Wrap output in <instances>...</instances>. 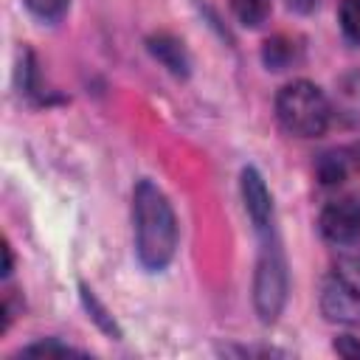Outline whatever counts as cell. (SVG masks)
<instances>
[{
    "instance_id": "obj_1",
    "label": "cell",
    "mask_w": 360,
    "mask_h": 360,
    "mask_svg": "<svg viewBox=\"0 0 360 360\" xmlns=\"http://www.w3.org/2000/svg\"><path fill=\"white\" fill-rule=\"evenodd\" d=\"M132 228L138 262L152 273L163 270L177 250V217L163 188L152 180H138L132 191Z\"/></svg>"
},
{
    "instance_id": "obj_2",
    "label": "cell",
    "mask_w": 360,
    "mask_h": 360,
    "mask_svg": "<svg viewBox=\"0 0 360 360\" xmlns=\"http://www.w3.org/2000/svg\"><path fill=\"white\" fill-rule=\"evenodd\" d=\"M276 118L295 138H318L329 124V101L318 84L298 79L278 90Z\"/></svg>"
},
{
    "instance_id": "obj_3",
    "label": "cell",
    "mask_w": 360,
    "mask_h": 360,
    "mask_svg": "<svg viewBox=\"0 0 360 360\" xmlns=\"http://www.w3.org/2000/svg\"><path fill=\"white\" fill-rule=\"evenodd\" d=\"M262 253L256 259V273H253V307L262 323H273L284 304H287V259L281 253V245L276 242L273 233L262 236Z\"/></svg>"
},
{
    "instance_id": "obj_4",
    "label": "cell",
    "mask_w": 360,
    "mask_h": 360,
    "mask_svg": "<svg viewBox=\"0 0 360 360\" xmlns=\"http://www.w3.org/2000/svg\"><path fill=\"white\" fill-rule=\"evenodd\" d=\"M321 312L346 326L360 323V264L357 262H338L321 287Z\"/></svg>"
},
{
    "instance_id": "obj_5",
    "label": "cell",
    "mask_w": 360,
    "mask_h": 360,
    "mask_svg": "<svg viewBox=\"0 0 360 360\" xmlns=\"http://www.w3.org/2000/svg\"><path fill=\"white\" fill-rule=\"evenodd\" d=\"M239 188H242V202L253 222V231L262 236L273 233V197H270L264 177L253 166H245L239 177Z\"/></svg>"
},
{
    "instance_id": "obj_6",
    "label": "cell",
    "mask_w": 360,
    "mask_h": 360,
    "mask_svg": "<svg viewBox=\"0 0 360 360\" xmlns=\"http://www.w3.org/2000/svg\"><path fill=\"white\" fill-rule=\"evenodd\" d=\"M321 233L332 245H360V202L338 200L321 211Z\"/></svg>"
},
{
    "instance_id": "obj_7",
    "label": "cell",
    "mask_w": 360,
    "mask_h": 360,
    "mask_svg": "<svg viewBox=\"0 0 360 360\" xmlns=\"http://www.w3.org/2000/svg\"><path fill=\"white\" fill-rule=\"evenodd\" d=\"M149 51H152V56H155L169 73H174V76H188V68H191L188 53H186L183 42L174 39L172 34L149 37Z\"/></svg>"
},
{
    "instance_id": "obj_8",
    "label": "cell",
    "mask_w": 360,
    "mask_h": 360,
    "mask_svg": "<svg viewBox=\"0 0 360 360\" xmlns=\"http://www.w3.org/2000/svg\"><path fill=\"white\" fill-rule=\"evenodd\" d=\"M231 8L236 14V20L242 25H250V28L262 25L267 20V14H270V3L267 0H231Z\"/></svg>"
},
{
    "instance_id": "obj_9",
    "label": "cell",
    "mask_w": 360,
    "mask_h": 360,
    "mask_svg": "<svg viewBox=\"0 0 360 360\" xmlns=\"http://www.w3.org/2000/svg\"><path fill=\"white\" fill-rule=\"evenodd\" d=\"M338 20H340L343 37L349 42L360 45V0H343L340 11H338Z\"/></svg>"
},
{
    "instance_id": "obj_10",
    "label": "cell",
    "mask_w": 360,
    "mask_h": 360,
    "mask_svg": "<svg viewBox=\"0 0 360 360\" xmlns=\"http://www.w3.org/2000/svg\"><path fill=\"white\" fill-rule=\"evenodd\" d=\"M264 65L273 68V70H281L287 68V62L292 59V42H287L284 37H276V39H267L264 42Z\"/></svg>"
},
{
    "instance_id": "obj_11",
    "label": "cell",
    "mask_w": 360,
    "mask_h": 360,
    "mask_svg": "<svg viewBox=\"0 0 360 360\" xmlns=\"http://www.w3.org/2000/svg\"><path fill=\"white\" fill-rule=\"evenodd\" d=\"M82 301H84V307H87V312L93 315V321L104 329V332H110V335H115V338H121V329L115 326V321H112V315L98 304V298L87 290V287H82Z\"/></svg>"
},
{
    "instance_id": "obj_12",
    "label": "cell",
    "mask_w": 360,
    "mask_h": 360,
    "mask_svg": "<svg viewBox=\"0 0 360 360\" xmlns=\"http://www.w3.org/2000/svg\"><path fill=\"white\" fill-rule=\"evenodd\" d=\"M22 3L39 20H59L68 11V6H70V0H22Z\"/></svg>"
},
{
    "instance_id": "obj_13",
    "label": "cell",
    "mask_w": 360,
    "mask_h": 360,
    "mask_svg": "<svg viewBox=\"0 0 360 360\" xmlns=\"http://www.w3.org/2000/svg\"><path fill=\"white\" fill-rule=\"evenodd\" d=\"M22 354L25 357H68V354H79V352L59 340H42V343H31L28 349H22Z\"/></svg>"
},
{
    "instance_id": "obj_14",
    "label": "cell",
    "mask_w": 360,
    "mask_h": 360,
    "mask_svg": "<svg viewBox=\"0 0 360 360\" xmlns=\"http://www.w3.org/2000/svg\"><path fill=\"white\" fill-rule=\"evenodd\" d=\"M335 352L354 360V357H360V343H357L354 338H338V340H335Z\"/></svg>"
},
{
    "instance_id": "obj_15",
    "label": "cell",
    "mask_w": 360,
    "mask_h": 360,
    "mask_svg": "<svg viewBox=\"0 0 360 360\" xmlns=\"http://www.w3.org/2000/svg\"><path fill=\"white\" fill-rule=\"evenodd\" d=\"M315 3L318 0H290V6H295L298 11H309V8H315Z\"/></svg>"
},
{
    "instance_id": "obj_16",
    "label": "cell",
    "mask_w": 360,
    "mask_h": 360,
    "mask_svg": "<svg viewBox=\"0 0 360 360\" xmlns=\"http://www.w3.org/2000/svg\"><path fill=\"white\" fill-rule=\"evenodd\" d=\"M3 253H6V264H3V276H8V273H11V248L6 245V248H3Z\"/></svg>"
}]
</instances>
